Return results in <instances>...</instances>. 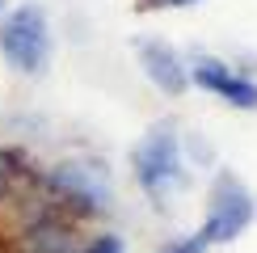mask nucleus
Instances as JSON below:
<instances>
[{
    "label": "nucleus",
    "mask_w": 257,
    "mask_h": 253,
    "mask_svg": "<svg viewBox=\"0 0 257 253\" xmlns=\"http://www.w3.org/2000/svg\"><path fill=\"white\" fill-rule=\"evenodd\" d=\"M131 169L135 182L144 186L148 198H165L169 190H177L186 182V161H181V135L173 122H156L131 152Z\"/></svg>",
    "instance_id": "f257e3e1"
},
{
    "label": "nucleus",
    "mask_w": 257,
    "mask_h": 253,
    "mask_svg": "<svg viewBox=\"0 0 257 253\" xmlns=\"http://www.w3.org/2000/svg\"><path fill=\"white\" fill-rule=\"evenodd\" d=\"M0 55L21 76H38L51 63V21L38 5H17L0 21Z\"/></svg>",
    "instance_id": "f03ea898"
},
{
    "label": "nucleus",
    "mask_w": 257,
    "mask_h": 253,
    "mask_svg": "<svg viewBox=\"0 0 257 253\" xmlns=\"http://www.w3.org/2000/svg\"><path fill=\"white\" fill-rule=\"evenodd\" d=\"M253 194L249 186L240 182L236 173H219L215 182H211V198H207V224H202V240L207 245H228V240H236L244 228L253 224Z\"/></svg>",
    "instance_id": "7ed1b4c3"
},
{
    "label": "nucleus",
    "mask_w": 257,
    "mask_h": 253,
    "mask_svg": "<svg viewBox=\"0 0 257 253\" xmlns=\"http://www.w3.org/2000/svg\"><path fill=\"white\" fill-rule=\"evenodd\" d=\"M47 186L55 190V194L72 198V203L84 207V211H105L110 198H114L105 169L101 165H89V161H63V165H55L47 173Z\"/></svg>",
    "instance_id": "20e7f679"
},
{
    "label": "nucleus",
    "mask_w": 257,
    "mask_h": 253,
    "mask_svg": "<svg viewBox=\"0 0 257 253\" xmlns=\"http://www.w3.org/2000/svg\"><path fill=\"white\" fill-rule=\"evenodd\" d=\"M190 76H194L198 89L215 93L219 101L236 105V110H257V84L240 72H232L223 59H211V55H194L190 63Z\"/></svg>",
    "instance_id": "39448f33"
},
{
    "label": "nucleus",
    "mask_w": 257,
    "mask_h": 253,
    "mask_svg": "<svg viewBox=\"0 0 257 253\" xmlns=\"http://www.w3.org/2000/svg\"><path fill=\"white\" fill-rule=\"evenodd\" d=\"M139 68H144V76L152 80L160 93H169V97L186 93V84H190V63L160 38H144L139 42Z\"/></svg>",
    "instance_id": "423d86ee"
},
{
    "label": "nucleus",
    "mask_w": 257,
    "mask_h": 253,
    "mask_svg": "<svg viewBox=\"0 0 257 253\" xmlns=\"http://www.w3.org/2000/svg\"><path fill=\"white\" fill-rule=\"evenodd\" d=\"M84 253H122V240L105 232V236H97L93 245H84Z\"/></svg>",
    "instance_id": "0eeeda50"
},
{
    "label": "nucleus",
    "mask_w": 257,
    "mask_h": 253,
    "mask_svg": "<svg viewBox=\"0 0 257 253\" xmlns=\"http://www.w3.org/2000/svg\"><path fill=\"white\" fill-rule=\"evenodd\" d=\"M207 249V240H202V232H194V236H186V240H177V245H169L165 253H202Z\"/></svg>",
    "instance_id": "6e6552de"
},
{
    "label": "nucleus",
    "mask_w": 257,
    "mask_h": 253,
    "mask_svg": "<svg viewBox=\"0 0 257 253\" xmlns=\"http://www.w3.org/2000/svg\"><path fill=\"white\" fill-rule=\"evenodd\" d=\"M186 5H198V0H139V9H186Z\"/></svg>",
    "instance_id": "1a4fd4ad"
},
{
    "label": "nucleus",
    "mask_w": 257,
    "mask_h": 253,
    "mask_svg": "<svg viewBox=\"0 0 257 253\" xmlns=\"http://www.w3.org/2000/svg\"><path fill=\"white\" fill-rule=\"evenodd\" d=\"M0 13H5V0H0Z\"/></svg>",
    "instance_id": "9d476101"
}]
</instances>
